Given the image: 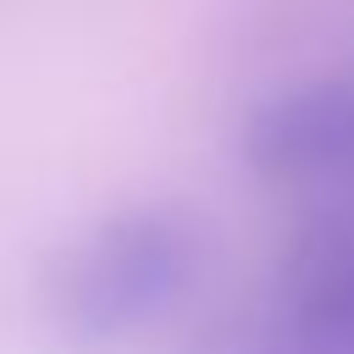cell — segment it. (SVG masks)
<instances>
[{
    "instance_id": "7a4b0ae2",
    "label": "cell",
    "mask_w": 354,
    "mask_h": 354,
    "mask_svg": "<svg viewBox=\"0 0 354 354\" xmlns=\"http://www.w3.org/2000/svg\"><path fill=\"white\" fill-rule=\"evenodd\" d=\"M238 149L271 194L354 210V66L299 77L254 100Z\"/></svg>"
},
{
    "instance_id": "3957f363",
    "label": "cell",
    "mask_w": 354,
    "mask_h": 354,
    "mask_svg": "<svg viewBox=\"0 0 354 354\" xmlns=\"http://www.w3.org/2000/svg\"><path fill=\"white\" fill-rule=\"evenodd\" d=\"M266 293L310 354H354V210H326V221L293 243Z\"/></svg>"
},
{
    "instance_id": "277c9868",
    "label": "cell",
    "mask_w": 354,
    "mask_h": 354,
    "mask_svg": "<svg viewBox=\"0 0 354 354\" xmlns=\"http://www.w3.org/2000/svg\"><path fill=\"white\" fill-rule=\"evenodd\" d=\"M194 354H310L304 337L293 332V321L282 315V304L271 293H260L254 304H238L232 315H221Z\"/></svg>"
},
{
    "instance_id": "6da1fadb",
    "label": "cell",
    "mask_w": 354,
    "mask_h": 354,
    "mask_svg": "<svg viewBox=\"0 0 354 354\" xmlns=\"http://www.w3.org/2000/svg\"><path fill=\"white\" fill-rule=\"evenodd\" d=\"M210 266V221L183 199H138L83 221L39 271V304L77 343H116L166 321Z\"/></svg>"
}]
</instances>
